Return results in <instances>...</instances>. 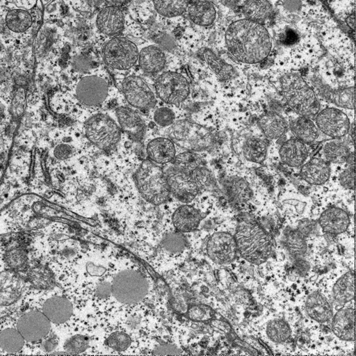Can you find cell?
Wrapping results in <instances>:
<instances>
[{
    "mask_svg": "<svg viewBox=\"0 0 356 356\" xmlns=\"http://www.w3.org/2000/svg\"><path fill=\"white\" fill-rule=\"evenodd\" d=\"M186 13L193 24L200 26H211L217 15L213 4L203 0L191 1Z\"/></svg>",
    "mask_w": 356,
    "mask_h": 356,
    "instance_id": "obj_31",
    "label": "cell"
},
{
    "mask_svg": "<svg viewBox=\"0 0 356 356\" xmlns=\"http://www.w3.org/2000/svg\"><path fill=\"white\" fill-rule=\"evenodd\" d=\"M122 91L128 104L140 110L153 108L156 104V97L147 83L140 76L129 75L121 84Z\"/></svg>",
    "mask_w": 356,
    "mask_h": 356,
    "instance_id": "obj_12",
    "label": "cell"
},
{
    "mask_svg": "<svg viewBox=\"0 0 356 356\" xmlns=\"http://www.w3.org/2000/svg\"><path fill=\"white\" fill-rule=\"evenodd\" d=\"M202 55L209 67L220 79L229 80L236 76V71L233 66L217 56L210 49H204Z\"/></svg>",
    "mask_w": 356,
    "mask_h": 356,
    "instance_id": "obj_37",
    "label": "cell"
},
{
    "mask_svg": "<svg viewBox=\"0 0 356 356\" xmlns=\"http://www.w3.org/2000/svg\"><path fill=\"white\" fill-rule=\"evenodd\" d=\"M118 124L122 131L135 140H140L145 132V124L134 109L127 106H120L115 110Z\"/></svg>",
    "mask_w": 356,
    "mask_h": 356,
    "instance_id": "obj_20",
    "label": "cell"
},
{
    "mask_svg": "<svg viewBox=\"0 0 356 356\" xmlns=\"http://www.w3.org/2000/svg\"><path fill=\"white\" fill-rule=\"evenodd\" d=\"M156 96L163 102L179 106L189 96L191 86L187 79L176 72L161 74L154 83Z\"/></svg>",
    "mask_w": 356,
    "mask_h": 356,
    "instance_id": "obj_10",
    "label": "cell"
},
{
    "mask_svg": "<svg viewBox=\"0 0 356 356\" xmlns=\"http://www.w3.org/2000/svg\"><path fill=\"white\" fill-rule=\"evenodd\" d=\"M305 311L312 319L320 323L330 321L333 316L328 300L320 291H314L308 296L305 302Z\"/></svg>",
    "mask_w": 356,
    "mask_h": 356,
    "instance_id": "obj_27",
    "label": "cell"
},
{
    "mask_svg": "<svg viewBox=\"0 0 356 356\" xmlns=\"http://www.w3.org/2000/svg\"><path fill=\"white\" fill-rule=\"evenodd\" d=\"M135 181L140 194L148 202L160 205L168 200L170 193L165 173L149 159L140 163L135 174Z\"/></svg>",
    "mask_w": 356,
    "mask_h": 356,
    "instance_id": "obj_5",
    "label": "cell"
},
{
    "mask_svg": "<svg viewBox=\"0 0 356 356\" xmlns=\"http://www.w3.org/2000/svg\"><path fill=\"white\" fill-rule=\"evenodd\" d=\"M109 6H114L120 7L128 3H129L132 0H105Z\"/></svg>",
    "mask_w": 356,
    "mask_h": 356,
    "instance_id": "obj_58",
    "label": "cell"
},
{
    "mask_svg": "<svg viewBox=\"0 0 356 356\" xmlns=\"http://www.w3.org/2000/svg\"><path fill=\"white\" fill-rule=\"evenodd\" d=\"M319 94L327 99L334 106L341 108L354 111L355 88L354 86L332 88L328 86L319 88Z\"/></svg>",
    "mask_w": 356,
    "mask_h": 356,
    "instance_id": "obj_32",
    "label": "cell"
},
{
    "mask_svg": "<svg viewBox=\"0 0 356 356\" xmlns=\"http://www.w3.org/2000/svg\"><path fill=\"white\" fill-rule=\"evenodd\" d=\"M9 77L8 72L6 69L0 67V84L4 83Z\"/></svg>",
    "mask_w": 356,
    "mask_h": 356,
    "instance_id": "obj_59",
    "label": "cell"
},
{
    "mask_svg": "<svg viewBox=\"0 0 356 356\" xmlns=\"http://www.w3.org/2000/svg\"><path fill=\"white\" fill-rule=\"evenodd\" d=\"M296 115L289 122V129L293 136L308 145L317 142L321 133L314 118Z\"/></svg>",
    "mask_w": 356,
    "mask_h": 356,
    "instance_id": "obj_30",
    "label": "cell"
},
{
    "mask_svg": "<svg viewBox=\"0 0 356 356\" xmlns=\"http://www.w3.org/2000/svg\"><path fill=\"white\" fill-rule=\"evenodd\" d=\"M222 5L229 8L241 7L244 0H220Z\"/></svg>",
    "mask_w": 356,
    "mask_h": 356,
    "instance_id": "obj_56",
    "label": "cell"
},
{
    "mask_svg": "<svg viewBox=\"0 0 356 356\" xmlns=\"http://www.w3.org/2000/svg\"><path fill=\"white\" fill-rule=\"evenodd\" d=\"M202 218L201 212L197 208L184 203L175 209L172 220L177 230L180 232H189L197 227Z\"/></svg>",
    "mask_w": 356,
    "mask_h": 356,
    "instance_id": "obj_29",
    "label": "cell"
},
{
    "mask_svg": "<svg viewBox=\"0 0 356 356\" xmlns=\"http://www.w3.org/2000/svg\"><path fill=\"white\" fill-rule=\"evenodd\" d=\"M332 296L339 304H346L354 300L355 275L353 270H349L341 275L334 283L332 288Z\"/></svg>",
    "mask_w": 356,
    "mask_h": 356,
    "instance_id": "obj_35",
    "label": "cell"
},
{
    "mask_svg": "<svg viewBox=\"0 0 356 356\" xmlns=\"http://www.w3.org/2000/svg\"><path fill=\"white\" fill-rule=\"evenodd\" d=\"M266 332L268 338L275 343H282L291 337L289 325L282 319L275 318L266 325Z\"/></svg>",
    "mask_w": 356,
    "mask_h": 356,
    "instance_id": "obj_41",
    "label": "cell"
},
{
    "mask_svg": "<svg viewBox=\"0 0 356 356\" xmlns=\"http://www.w3.org/2000/svg\"><path fill=\"white\" fill-rule=\"evenodd\" d=\"M96 26L99 31L110 38L120 35L124 28V16L120 7L107 6L98 13Z\"/></svg>",
    "mask_w": 356,
    "mask_h": 356,
    "instance_id": "obj_17",
    "label": "cell"
},
{
    "mask_svg": "<svg viewBox=\"0 0 356 356\" xmlns=\"http://www.w3.org/2000/svg\"><path fill=\"white\" fill-rule=\"evenodd\" d=\"M51 323L40 310L23 314L17 320L16 328L28 342L44 339L50 332Z\"/></svg>",
    "mask_w": 356,
    "mask_h": 356,
    "instance_id": "obj_14",
    "label": "cell"
},
{
    "mask_svg": "<svg viewBox=\"0 0 356 356\" xmlns=\"http://www.w3.org/2000/svg\"><path fill=\"white\" fill-rule=\"evenodd\" d=\"M332 175V165L321 156L308 159L300 168L299 176L306 184L323 186Z\"/></svg>",
    "mask_w": 356,
    "mask_h": 356,
    "instance_id": "obj_16",
    "label": "cell"
},
{
    "mask_svg": "<svg viewBox=\"0 0 356 356\" xmlns=\"http://www.w3.org/2000/svg\"><path fill=\"white\" fill-rule=\"evenodd\" d=\"M112 350L121 352L127 350L131 343L130 336L124 331H115L110 334L106 341Z\"/></svg>",
    "mask_w": 356,
    "mask_h": 356,
    "instance_id": "obj_46",
    "label": "cell"
},
{
    "mask_svg": "<svg viewBox=\"0 0 356 356\" xmlns=\"http://www.w3.org/2000/svg\"><path fill=\"white\" fill-rule=\"evenodd\" d=\"M89 346V339L86 335L78 334L67 339L64 343V350L68 354H81Z\"/></svg>",
    "mask_w": 356,
    "mask_h": 356,
    "instance_id": "obj_47",
    "label": "cell"
},
{
    "mask_svg": "<svg viewBox=\"0 0 356 356\" xmlns=\"http://www.w3.org/2000/svg\"><path fill=\"white\" fill-rule=\"evenodd\" d=\"M22 282L10 272L0 275V305L8 306L17 300L22 292Z\"/></svg>",
    "mask_w": 356,
    "mask_h": 356,
    "instance_id": "obj_33",
    "label": "cell"
},
{
    "mask_svg": "<svg viewBox=\"0 0 356 356\" xmlns=\"http://www.w3.org/2000/svg\"><path fill=\"white\" fill-rule=\"evenodd\" d=\"M6 261L12 269H22L27 262L26 253L20 248H12L6 253Z\"/></svg>",
    "mask_w": 356,
    "mask_h": 356,
    "instance_id": "obj_48",
    "label": "cell"
},
{
    "mask_svg": "<svg viewBox=\"0 0 356 356\" xmlns=\"http://www.w3.org/2000/svg\"><path fill=\"white\" fill-rule=\"evenodd\" d=\"M6 26L15 33H23L32 25V17L28 11L13 9L7 13L5 17Z\"/></svg>",
    "mask_w": 356,
    "mask_h": 356,
    "instance_id": "obj_39",
    "label": "cell"
},
{
    "mask_svg": "<svg viewBox=\"0 0 356 356\" xmlns=\"http://www.w3.org/2000/svg\"><path fill=\"white\" fill-rule=\"evenodd\" d=\"M350 220L347 212L338 207L326 209L318 218V225L323 232L339 234L346 231Z\"/></svg>",
    "mask_w": 356,
    "mask_h": 356,
    "instance_id": "obj_22",
    "label": "cell"
},
{
    "mask_svg": "<svg viewBox=\"0 0 356 356\" xmlns=\"http://www.w3.org/2000/svg\"><path fill=\"white\" fill-rule=\"evenodd\" d=\"M284 241L291 254L300 255L305 252L306 242L304 234L299 230L289 229L286 232Z\"/></svg>",
    "mask_w": 356,
    "mask_h": 356,
    "instance_id": "obj_44",
    "label": "cell"
},
{
    "mask_svg": "<svg viewBox=\"0 0 356 356\" xmlns=\"http://www.w3.org/2000/svg\"><path fill=\"white\" fill-rule=\"evenodd\" d=\"M175 113L168 107H159L153 113V120L161 127L167 128L175 121Z\"/></svg>",
    "mask_w": 356,
    "mask_h": 356,
    "instance_id": "obj_49",
    "label": "cell"
},
{
    "mask_svg": "<svg viewBox=\"0 0 356 356\" xmlns=\"http://www.w3.org/2000/svg\"><path fill=\"white\" fill-rule=\"evenodd\" d=\"M257 125L268 140H277L289 129V122L281 114L268 111L259 116Z\"/></svg>",
    "mask_w": 356,
    "mask_h": 356,
    "instance_id": "obj_23",
    "label": "cell"
},
{
    "mask_svg": "<svg viewBox=\"0 0 356 356\" xmlns=\"http://www.w3.org/2000/svg\"><path fill=\"white\" fill-rule=\"evenodd\" d=\"M154 355H179L180 350L175 346L170 344L160 345L156 347Z\"/></svg>",
    "mask_w": 356,
    "mask_h": 356,
    "instance_id": "obj_55",
    "label": "cell"
},
{
    "mask_svg": "<svg viewBox=\"0 0 356 356\" xmlns=\"http://www.w3.org/2000/svg\"><path fill=\"white\" fill-rule=\"evenodd\" d=\"M353 152L342 138H329L322 144L321 157L331 165H343Z\"/></svg>",
    "mask_w": 356,
    "mask_h": 356,
    "instance_id": "obj_28",
    "label": "cell"
},
{
    "mask_svg": "<svg viewBox=\"0 0 356 356\" xmlns=\"http://www.w3.org/2000/svg\"><path fill=\"white\" fill-rule=\"evenodd\" d=\"M73 154L72 147L67 143H59L53 149L54 156L58 160H66Z\"/></svg>",
    "mask_w": 356,
    "mask_h": 356,
    "instance_id": "obj_54",
    "label": "cell"
},
{
    "mask_svg": "<svg viewBox=\"0 0 356 356\" xmlns=\"http://www.w3.org/2000/svg\"><path fill=\"white\" fill-rule=\"evenodd\" d=\"M170 193L183 203H189L197 195L200 188L191 175L176 167L165 172Z\"/></svg>",
    "mask_w": 356,
    "mask_h": 356,
    "instance_id": "obj_13",
    "label": "cell"
},
{
    "mask_svg": "<svg viewBox=\"0 0 356 356\" xmlns=\"http://www.w3.org/2000/svg\"><path fill=\"white\" fill-rule=\"evenodd\" d=\"M191 0H152L156 12L165 17H179L186 13Z\"/></svg>",
    "mask_w": 356,
    "mask_h": 356,
    "instance_id": "obj_38",
    "label": "cell"
},
{
    "mask_svg": "<svg viewBox=\"0 0 356 356\" xmlns=\"http://www.w3.org/2000/svg\"><path fill=\"white\" fill-rule=\"evenodd\" d=\"M29 277L31 283L38 288L47 289L53 284L52 274L42 266L33 268Z\"/></svg>",
    "mask_w": 356,
    "mask_h": 356,
    "instance_id": "obj_45",
    "label": "cell"
},
{
    "mask_svg": "<svg viewBox=\"0 0 356 356\" xmlns=\"http://www.w3.org/2000/svg\"><path fill=\"white\" fill-rule=\"evenodd\" d=\"M110 84L107 76L99 72L83 75L72 87L75 100L86 107L102 105L109 97Z\"/></svg>",
    "mask_w": 356,
    "mask_h": 356,
    "instance_id": "obj_7",
    "label": "cell"
},
{
    "mask_svg": "<svg viewBox=\"0 0 356 356\" xmlns=\"http://www.w3.org/2000/svg\"><path fill=\"white\" fill-rule=\"evenodd\" d=\"M309 154V145L293 136L286 140L278 150L281 162L293 168H300L308 159Z\"/></svg>",
    "mask_w": 356,
    "mask_h": 356,
    "instance_id": "obj_18",
    "label": "cell"
},
{
    "mask_svg": "<svg viewBox=\"0 0 356 356\" xmlns=\"http://www.w3.org/2000/svg\"><path fill=\"white\" fill-rule=\"evenodd\" d=\"M220 185L227 200L233 203H245L253 195L250 183L241 176L224 175L220 179Z\"/></svg>",
    "mask_w": 356,
    "mask_h": 356,
    "instance_id": "obj_19",
    "label": "cell"
},
{
    "mask_svg": "<svg viewBox=\"0 0 356 356\" xmlns=\"http://www.w3.org/2000/svg\"><path fill=\"white\" fill-rule=\"evenodd\" d=\"M237 252L234 236L228 232H216L208 240L207 254L216 264H227L232 262Z\"/></svg>",
    "mask_w": 356,
    "mask_h": 356,
    "instance_id": "obj_15",
    "label": "cell"
},
{
    "mask_svg": "<svg viewBox=\"0 0 356 356\" xmlns=\"http://www.w3.org/2000/svg\"><path fill=\"white\" fill-rule=\"evenodd\" d=\"M138 63L145 72L156 74L164 68L166 58L159 46L150 44L138 48Z\"/></svg>",
    "mask_w": 356,
    "mask_h": 356,
    "instance_id": "obj_26",
    "label": "cell"
},
{
    "mask_svg": "<svg viewBox=\"0 0 356 356\" xmlns=\"http://www.w3.org/2000/svg\"><path fill=\"white\" fill-rule=\"evenodd\" d=\"M111 281V296L126 305L140 303L147 297L149 284L145 275L134 267H126L115 273Z\"/></svg>",
    "mask_w": 356,
    "mask_h": 356,
    "instance_id": "obj_4",
    "label": "cell"
},
{
    "mask_svg": "<svg viewBox=\"0 0 356 356\" xmlns=\"http://www.w3.org/2000/svg\"><path fill=\"white\" fill-rule=\"evenodd\" d=\"M172 162L176 168L190 173L201 166L202 159L197 153L186 150L176 154Z\"/></svg>",
    "mask_w": 356,
    "mask_h": 356,
    "instance_id": "obj_42",
    "label": "cell"
},
{
    "mask_svg": "<svg viewBox=\"0 0 356 356\" xmlns=\"http://www.w3.org/2000/svg\"><path fill=\"white\" fill-rule=\"evenodd\" d=\"M284 4L287 9L291 11H295L300 7L299 0H285Z\"/></svg>",
    "mask_w": 356,
    "mask_h": 356,
    "instance_id": "obj_57",
    "label": "cell"
},
{
    "mask_svg": "<svg viewBox=\"0 0 356 356\" xmlns=\"http://www.w3.org/2000/svg\"><path fill=\"white\" fill-rule=\"evenodd\" d=\"M93 293L98 300H106L111 297V279L99 280L95 286Z\"/></svg>",
    "mask_w": 356,
    "mask_h": 356,
    "instance_id": "obj_52",
    "label": "cell"
},
{
    "mask_svg": "<svg viewBox=\"0 0 356 356\" xmlns=\"http://www.w3.org/2000/svg\"><path fill=\"white\" fill-rule=\"evenodd\" d=\"M41 311L51 323L61 324L72 317L73 306L65 297L53 296L43 302Z\"/></svg>",
    "mask_w": 356,
    "mask_h": 356,
    "instance_id": "obj_21",
    "label": "cell"
},
{
    "mask_svg": "<svg viewBox=\"0 0 356 356\" xmlns=\"http://www.w3.org/2000/svg\"><path fill=\"white\" fill-rule=\"evenodd\" d=\"M146 152L153 163L166 164L173 161L177 154L176 145L168 136L156 137L147 143Z\"/></svg>",
    "mask_w": 356,
    "mask_h": 356,
    "instance_id": "obj_24",
    "label": "cell"
},
{
    "mask_svg": "<svg viewBox=\"0 0 356 356\" xmlns=\"http://www.w3.org/2000/svg\"><path fill=\"white\" fill-rule=\"evenodd\" d=\"M25 340L17 328L9 327L0 332V348L8 353L20 351Z\"/></svg>",
    "mask_w": 356,
    "mask_h": 356,
    "instance_id": "obj_40",
    "label": "cell"
},
{
    "mask_svg": "<svg viewBox=\"0 0 356 356\" xmlns=\"http://www.w3.org/2000/svg\"><path fill=\"white\" fill-rule=\"evenodd\" d=\"M225 40L229 54L245 64H257L264 60L273 45L265 26L246 18L236 20L228 26Z\"/></svg>",
    "mask_w": 356,
    "mask_h": 356,
    "instance_id": "obj_1",
    "label": "cell"
},
{
    "mask_svg": "<svg viewBox=\"0 0 356 356\" xmlns=\"http://www.w3.org/2000/svg\"><path fill=\"white\" fill-rule=\"evenodd\" d=\"M278 88L287 106L296 115L314 118L321 103L315 90L297 72H286L279 79Z\"/></svg>",
    "mask_w": 356,
    "mask_h": 356,
    "instance_id": "obj_2",
    "label": "cell"
},
{
    "mask_svg": "<svg viewBox=\"0 0 356 356\" xmlns=\"http://www.w3.org/2000/svg\"><path fill=\"white\" fill-rule=\"evenodd\" d=\"M102 56L104 64L115 70H128L138 63V47L129 38L111 37L104 44Z\"/></svg>",
    "mask_w": 356,
    "mask_h": 356,
    "instance_id": "obj_9",
    "label": "cell"
},
{
    "mask_svg": "<svg viewBox=\"0 0 356 356\" xmlns=\"http://www.w3.org/2000/svg\"><path fill=\"white\" fill-rule=\"evenodd\" d=\"M241 149L243 157L254 163H262L268 154L267 143L259 136L245 138L241 143Z\"/></svg>",
    "mask_w": 356,
    "mask_h": 356,
    "instance_id": "obj_34",
    "label": "cell"
},
{
    "mask_svg": "<svg viewBox=\"0 0 356 356\" xmlns=\"http://www.w3.org/2000/svg\"><path fill=\"white\" fill-rule=\"evenodd\" d=\"M234 236L238 252L248 261L260 264L270 257L273 239L256 220H241Z\"/></svg>",
    "mask_w": 356,
    "mask_h": 356,
    "instance_id": "obj_3",
    "label": "cell"
},
{
    "mask_svg": "<svg viewBox=\"0 0 356 356\" xmlns=\"http://www.w3.org/2000/svg\"><path fill=\"white\" fill-rule=\"evenodd\" d=\"M314 119L320 133L329 138H344L352 124L343 110L335 106L320 108Z\"/></svg>",
    "mask_w": 356,
    "mask_h": 356,
    "instance_id": "obj_11",
    "label": "cell"
},
{
    "mask_svg": "<svg viewBox=\"0 0 356 356\" xmlns=\"http://www.w3.org/2000/svg\"><path fill=\"white\" fill-rule=\"evenodd\" d=\"M25 93L23 88H19L14 95L11 104V112L14 118H19L24 112Z\"/></svg>",
    "mask_w": 356,
    "mask_h": 356,
    "instance_id": "obj_53",
    "label": "cell"
},
{
    "mask_svg": "<svg viewBox=\"0 0 356 356\" xmlns=\"http://www.w3.org/2000/svg\"><path fill=\"white\" fill-rule=\"evenodd\" d=\"M337 175V181L343 188L354 191L355 188V165H344Z\"/></svg>",
    "mask_w": 356,
    "mask_h": 356,
    "instance_id": "obj_50",
    "label": "cell"
},
{
    "mask_svg": "<svg viewBox=\"0 0 356 356\" xmlns=\"http://www.w3.org/2000/svg\"><path fill=\"white\" fill-rule=\"evenodd\" d=\"M241 8L245 18L261 24L270 16L273 11L268 0H244Z\"/></svg>",
    "mask_w": 356,
    "mask_h": 356,
    "instance_id": "obj_36",
    "label": "cell"
},
{
    "mask_svg": "<svg viewBox=\"0 0 356 356\" xmlns=\"http://www.w3.org/2000/svg\"><path fill=\"white\" fill-rule=\"evenodd\" d=\"M214 314L212 309L204 305H193L188 312V317L195 321H206L212 318Z\"/></svg>",
    "mask_w": 356,
    "mask_h": 356,
    "instance_id": "obj_51",
    "label": "cell"
},
{
    "mask_svg": "<svg viewBox=\"0 0 356 356\" xmlns=\"http://www.w3.org/2000/svg\"><path fill=\"white\" fill-rule=\"evenodd\" d=\"M347 25L352 29L353 30L355 29V15L354 13L349 15L346 19Z\"/></svg>",
    "mask_w": 356,
    "mask_h": 356,
    "instance_id": "obj_60",
    "label": "cell"
},
{
    "mask_svg": "<svg viewBox=\"0 0 356 356\" xmlns=\"http://www.w3.org/2000/svg\"><path fill=\"white\" fill-rule=\"evenodd\" d=\"M166 135L176 145L195 152L208 150L215 143L208 129L188 120H175L166 128Z\"/></svg>",
    "mask_w": 356,
    "mask_h": 356,
    "instance_id": "obj_6",
    "label": "cell"
},
{
    "mask_svg": "<svg viewBox=\"0 0 356 356\" xmlns=\"http://www.w3.org/2000/svg\"><path fill=\"white\" fill-rule=\"evenodd\" d=\"M121 129L108 115L99 113L89 117L84 122L88 140L102 150L114 147L120 140Z\"/></svg>",
    "mask_w": 356,
    "mask_h": 356,
    "instance_id": "obj_8",
    "label": "cell"
},
{
    "mask_svg": "<svg viewBox=\"0 0 356 356\" xmlns=\"http://www.w3.org/2000/svg\"><path fill=\"white\" fill-rule=\"evenodd\" d=\"M331 328L334 335L345 341H355V310L343 307L332 318Z\"/></svg>",
    "mask_w": 356,
    "mask_h": 356,
    "instance_id": "obj_25",
    "label": "cell"
},
{
    "mask_svg": "<svg viewBox=\"0 0 356 356\" xmlns=\"http://www.w3.org/2000/svg\"><path fill=\"white\" fill-rule=\"evenodd\" d=\"M186 241L181 233L170 232L165 234L161 243V248L168 252L177 254L186 248Z\"/></svg>",
    "mask_w": 356,
    "mask_h": 356,
    "instance_id": "obj_43",
    "label": "cell"
}]
</instances>
